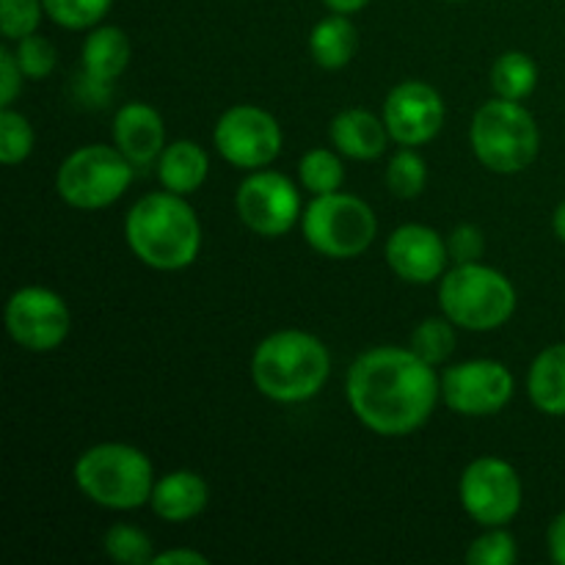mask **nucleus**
I'll use <instances>...</instances> for the list:
<instances>
[{
	"label": "nucleus",
	"instance_id": "obj_15",
	"mask_svg": "<svg viewBox=\"0 0 565 565\" xmlns=\"http://www.w3.org/2000/svg\"><path fill=\"white\" fill-rule=\"evenodd\" d=\"M447 243L430 226L406 224L395 230L386 241V263L412 285H430L439 279L447 265Z\"/></svg>",
	"mask_w": 565,
	"mask_h": 565
},
{
	"label": "nucleus",
	"instance_id": "obj_34",
	"mask_svg": "<svg viewBox=\"0 0 565 565\" xmlns=\"http://www.w3.org/2000/svg\"><path fill=\"white\" fill-rule=\"evenodd\" d=\"M22 75H25V72H22L17 55L11 53L9 47L0 50V105H3V108H9L17 99V94H20Z\"/></svg>",
	"mask_w": 565,
	"mask_h": 565
},
{
	"label": "nucleus",
	"instance_id": "obj_18",
	"mask_svg": "<svg viewBox=\"0 0 565 565\" xmlns=\"http://www.w3.org/2000/svg\"><path fill=\"white\" fill-rule=\"evenodd\" d=\"M331 143L340 149L342 154L353 160H375L384 154L386 141H390V130L381 119H375L370 110L353 108L342 110L334 121H331Z\"/></svg>",
	"mask_w": 565,
	"mask_h": 565
},
{
	"label": "nucleus",
	"instance_id": "obj_25",
	"mask_svg": "<svg viewBox=\"0 0 565 565\" xmlns=\"http://www.w3.org/2000/svg\"><path fill=\"white\" fill-rule=\"evenodd\" d=\"M450 323V318H428L425 323H419L417 331L412 334V351L419 353L434 367L447 362L450 353L456 351V331H452Z\"/></svg>",
	"mask_w": 565,
	"mask_h": 565
},
{
	"label": "nucleus",
	"instance_id": "obj_12",
	"mask_svg": "<svg viewBox=\"0 0 565 565\" xmlns=\"http://www.w3.org/2000/svg\"><path fill=\"white\" fill-rule=\"evenodd\" d=\"M441 397L463 417H489L502 412L513 397V375L494 359H472L441 375Z\"/></svg>",
	"mask_w": 565,
	"mask_h": 565
},
{
	"label": "nucleus",
	"instance_id": "obj_9",
	"mask_svg": "<svg viewBox=\"0 0 565 565\" xmlns=\"http://www.w3.org/2000/svg\"><path fill=\"white\" fill-rule=\"evenodd\" d=\"M461 505L483 527H502L522 508V480L502 458H478L461 475Z\"/></svg>",
	"mask_w": 565,
	"mask_h": 565
},
{
	"label": "nucleus",
	"instance_id": "obj_31",
	"mask_svg": "<svg viewBox=\"0 0 565 565\" xmlns=\"http://www.w3.org/2000/svg\"><path fill=\"white\" fill-rule=\"evenodd\" d=\"M519 561L516 541H513L511 533L494 527L491 533L480 535V539L472 541L467 552L469 565H513Z\"/></svg>",
	"mask_w": 565,
	"mask_h": 565
},
{
	"label": "nucleus",
	"instance_id": "obj_6",
	"mask_svg": "<svg viewBox=\"0 0 565 565\" xmlns=\"http://www.w3.org/2000/svg\"><path fill=\"white\" fill-rule=\"evenodd\" d=\"M541 147L533 114L513 99H491L472 119V149L486 169L519 174L535 160Z\"/></svg>",
	"mask_w": 565,
	"mask_h": 565
},
{
	"label": "nucleus",
	"instance_id": "obj_35",
	"mask_svg": "<svg viewBox=\"0 0 565 565\" xmlns=\"http://www.w3.org/2000/svg\"><path fill=\"white\" fill-rule=\"evenodd\" d=\"M154 565H207L210 557L193 550H171L163 555H154Z\"/></svg>",
	"mask_w": 565,
	"mask_h": 565
},
{
	"label": "nucleus",
	"instance_id": "obj_17",
	"mask_svg": "<svg viewBox=\"0 0 565 565\" xmlns=\"http://www.w3.org/2000/svg\"><path fill=\"white\" fill-rule=\"evenodd\" d=\"M210 489L196 472H188V469H180V472H169L166 478H160L152 489V511L158 513L163 522L180 524L191 522L193 516L207 508Z\"/></svg>",
	"mask_w": 565,
	"mask_h": 565
},
{
	"label": "nucleus",
	"instance_id": "obj_23",
	"mask_svg": "<svg viewBox=\"0 0 565 565\" xmlns=\"http://www.w3.org/2000/svg\"><path fill=\"white\" fill-rule=\"evenodd\" d=\"M535 83H539V66L527 53H519V50L502 53L491 70V86L502 99L519 103L535 92Z\"/></svg>",
	"mask_w": 565,
	"mask_h": 565
},
{
	"label": "nucleus",
	"instance_id": "obj_27",
	"mask_svg": "<svg viewBox=\"0 0 565 565\" xmlns=\"http://www.w3.org/2000/svg\"><path fill=\"white\" fill-rule=\"evenodd\" d=\"M425 182H428V169H425V160L419 158L412 149H403L395 158L390 160V169H386V185L395 193L397 199H414L423 193Z\"/></svg>",
	"mask_w": 565,
	"mask_h": 565
},
{
	"label": "nucleus",
	"instance_id": "obj_7",
	"mask_svg": "<svg viewBox=\"0 0 565 565\" xmlns=\"http://www.w3.org/2000/svg\"><path fill=\"white\" fill-rule=\"evenodd\" d=\"M379 221L367 202L348 193H323L303 210V237L318 254L331 259L359 257L370 248Z\"/></svg>",
	"mask_w": 565,
	"mask_h": 565
},
{
	"label": "nucleus",
	"instance_id": "obj_21",
	"mask_svg": "<svg viewBox=\"0 0 565 565\" xmlns=\"http://www.w3.org/2000/svg\"><path fill=\"white\" fill-rule=\"evenodd\" d=\"M207 152L193 141L169 143L158 160V177L163 188L171 193H180V196L199 191L202 182L207 180Z\"/></svg>",
	"mask_w": 565,
	"mask_h": 565
},
{
	"label": "nucleus",
	"instance_id": "obj_8",
	"mask_svg": "<svg viewBox=\"0 0 565 565\" xmlns=\"http://www.w3.org/2000/svg\"><path fill=\"white\" fill-rule=\"evenodd\" d=\"M132 180V163L121 154L119 147H92L75 149L61 163L55 174V191L66 204L77 210H103L125 196Z\"/></svg>",
	"mask_w": 565,
	"mask_h": 565
},
{
	"label": "nucleus",
	"instance_id": "obj_29",
	"mask_svg": "<svg viewBox=\"0 0 565 565\" xmlns=\"http://www.w3.org/2000/svg\"><path fill=\"white\" fill-rule=\"evenodd\" d=\"M33 152V130L28 119L17 110H0V160L6 166H17Z\"/></svg>",
	"mask_w": 565,
	"mask_h": 565
},
{
	"label": "nucleus",
	"instance_id": "obj_19",
	"mask_svg": "<svg viewBox=\"0 0 565 565\" xmlns=\"http://www.w3.org/2000/svg\"><path fill=\"white\" fill-rule=\"evenodd\" d=\"M130 64V39L121 28L105 25L88 33L83 42V72L86 81L97 83H114L121 72Z\"/></svg>",
	"mask_w": 565,
	"mask_h": 565
},
{
	"label": "nucleus",
	"instance_id": "obj_2",
	"mask_svg": "<svg viewBox=\"0 0 565 565\" xmlns=\"http://www.w3.org/2000/svg\"><path fill=\"white\" fill-rule=\"evenodd\" d=\"M127 246L154 270L188 268L202 248V226L180 193H147L125 221Z\"/></svg>",
	"mask_w": 565,
	"mask_h": 565
},
{
	"label": "nucleus",
	"instance_id": "obj_30",
	"mask_svg": "<svg viewBox=\"0 0 565 565\" xmlns=\"http://www.w3.org/2000/svg\"><path fill=\"white\" fill-rule=\"evenodd\" d=\"M42 0H0V31L11 42L36 33L42 20Z\"/></svg>",
	"mask_w": 565,
	"mask_h": 565
},
{
	"label": "nucleus",
	"instance_id": "obj_4",
	"mask_svg": "<svg viewBox=\"0 0 565 565\" xmlns=\"http://www.w3.org/2000/svg\"><path fill=\"white\" fill-rule=\"evenodd\" d=\"M75 483L83 494L108 511H136L152 500V461L130 445H97L75 463Z\"/></svg>",
	"mask_w": 565,
	"mask_h": 565
},
{
	"label": "nucleus",
	"instance_id": "obj_24",
	"mask_svg": "<svg viewBox=\"0 0 565 565\" xmlns=\"http://www.w3.org/2000/svg\"><path fill=\"white\" fill-rule=\"evenodd\" d=\"M298 174H301L303 188L312 191L315 196L340 191L342 180H345V169H342L340 158L329 149H312V152L303 154Z\"/></svg>",
	"mask_w": 565,
	"mask_h": 565
},
{
	"label": "nucleus",
	"instance_id": "obj_10",
	"mask_svg": "<svg viewBox=\"0 0 565 565\" xmlns=\"http://www.w3.org/2000/svg\"><path fill=\"white\" fill-rule=\"evenodd\" d=\"M215 149L237 169H263L281 149V127L257 105H235L218 119L213 132Z\"/></svg>",
	"mask_w": 565,
	"mask_h": 565
},
{
	"label": "nucleus",
	"instance_id": "obj_28",
	"mask_svg": "<svg viewBox=\"0 0 565 565\" xmlns=\"http://www.w3.org/2000/svg\"><path fill=\"white\" fill-rule=\"evenodd\" d=\"M42 3L50 20L70 31L97 25L110 9V0H42Z\"/></svg>",
	"mask_w": 565,
	"mask_h": 565
},
{
	"label": "nucleus",
	"instance_id": "obj_32",
	"mask_svg": "<svg viewBox=\"0 0 565 565\" xmlns=\"http://www.w3.org/2000/svg\"><path fill=\"white\" fill-rule=\"evenodd\" d=\"M14 55L17 61H20L25 77H31V81L47 77L50 72L55 70V61H58V53H55L53 44H50L44 36H36V33L20 39V42H17Z\"/></svg>",
	"mask_w": 565,
	"mask_h": 565
},
{
	"label": "nucleus",
	"instance_id": "obj_38",
	"mask_svg": "<svg viewBox=\"0 0 565 565\" xmlns=\"http://www.w3.org/2000/svg\"><path fill=\"white\" fill-rule=\"evenodd\" d=\"M555 235L565 243V202L555 210Z\"/></svg>",
	"mask_w": 565,
	"mask_h": 565
},
{
	"label": "nucleus",
	"instance_id": "obj_16",
	"mask_svg": "<svg viewBox=\"0 0 565 565\" xmlns=\"http://www.w3.org/2000/svg\"><path fill=\"white\" fill-rule=\"evenodd\" d=\"M114 141L132 166H147L166 149V127L147 103H127L114 119Z\"/></svg>",
	"mask_w": 565,
	"mask_h": 565
},
{
	"label": "nucleus",
	"instance_id": "obj_22",
	"mask_svg": "<svg viewBox=\"0 0 565 565\" xmlns=\"http://www.w3.org/2000/svg\"><path fill=\"white\" fill-rule=\"evenodd\" d=\"M309 50L323 70H342L356 53V28L345 20V14L326 17L309 36Z\"/></svg>",
	"mask_w": 565,
	"mask_h": 565
},
{
	"label": "nucleus",
	"instance_id": "obj_37",
	"mask_svg": "<svg viewBox=\"0 0 565 565\" xmlns=\"http://www.w3.org/2000/svg\"><path fill=\"white\" fill-rule=\"evenodd\" d=\"M326 6H329L334 14H353V11L364 9V6L370 3V0H323Z\"/></svg>",
	"mask_w": 565,
	"mask_h": 565
},
{
	"label": "nucleus",
	"instance_id": "obj_1",
	"mask_svg": "<svg viewBox=\"0 0 565 565\" xmlns=\"http://www.w3.org/2000/svg\"><path fill=\"white\" fill-rule=\"evenodd\" d=\"M348 403L353 414L381 436H408L428 423L441 384L434 364L412 348H375L348 370Z\"/></svg>",
	"mask_w": 565,
	"mask_h": 565
},
{
	"label": "nucleus",
	"instance_id": "obj_36",
	"mask_svg": "<svg viewBox=\"0 0 565 565\" xmlns=\"http://www.w3.org/2000/svg\"><path fill=\"white\" fill-rule=\"evenodd\" d=\"M546 539H550L552 561L565 565V511L555 519V522H552L550 535H546Z\"/></svg>",
	"mask_w": 565,
	"mask_h": 565
},
{
	"label": "nucleus",
	"instance_id": "obj_13",
	"mask_svg": "<svg viewBox=\"0 0 565 565\" xmlns=\"http://www.w3.org/2000/svg\"><path fill=\"white\" fill-rule=\"evenodd\" d=\"M235 207L248 230L265 237H279L292 230L301 215V196L285 174L257 171L241 182Z\"/></svg>",
	"mask_w": 565,
	"mask_h": 565
},
{
	"label": "nucleus",
	"instance_id": "obj_3",
	"mask_svg": "<svg viewBox=\"0 0 565 565\" xmlns=\"http://www.w3.org/2000/svg\"><path fill=\"white\" fill-rule=\"evenodd\" d=\"M331 356L307 331H276L265 337L252 359L254 386L276 403H303L323 390Z\"/></svg>",
	"mask_w": 565,
	"mask_h": 565
},
{
	"label": "nucleus",
	"instance_id": "obj_20",
	"mask_svg": "<svg viewBox=\"0 0 565 565\" xmlns=\"http://www.w3.org/2000/svg\"><path fill=\"white\" fill-rule=\"evenodd\" d=\"M530 401L550 417H565V342L539 353L527 375Z\"/></svg>",
	"mask_w": 565,
	"mask_h": 565
},
{
	"label": "nucleus",
	"instance_id": "obj_5",
	"mask_svg": "<svg viewBox=\"0 0 565 565\" xmlns=\"http://www.w3.org/2000/svg\"><path fill=\"white\" fill-rule=\"evenodd\" d=\"M439 303L445 318L461 329L494 331L511 320L516 309V290L497 268L461 263L441 279Z\"/></svg>",
	"mask_w": 565,
	"mask_h": 565
},
{
	"label": "nucleus",
	"instance_id": "obj_11",
	"mask_svg": "<svg viewBox=\"0 0 565 565\" xmlns=\"http://www.w3.org/2000/svg\"><path fill=\"white\" fill-rule=\"evenodd\" d=\"M70 309L47 287H22L6 303V329L25 351H55L70 334Z\"/></svg>",
	"mask_w": 565,
	"mask_h": 565
},
{
	"label": "nucleus",
	"instance_id": "obj_14",
	"mask_svg": "<svg viewBox=\"0 0 565 565\" xmlns=\"http://www.w3.org/2000/svg\"><path fill=\"white\" fill-rule=\"evenodd\" d=\"M384 125L397 143L419 147L439 136L445 125V103L428 83L406 81L392 88L386 97Z\"/></svg>",
	"mask_w": 565,
	"mask_h": 565
},
{
	"label": "nucleus",
	"instance_id": "obj_33",
	"mask_svg": "<svg viewBox=\"0 0 565 565\" xmlns=\"http://www.w3.org/2000/svg\"><path fill=\"white\" fill-rule=\"evenodd\" d=\"M483 235H480L478 226L472 224H461L452 230L450 241H447V252L450 257L456 259L458 265L461 263H478V257L483 254Z\"/></svg>",
	"mask_w": 565,
	"mask_h": 565
},
{
	"label": "nucleus",
	"instance_id": "obj_26",
	"mask_svg": "<svg viewBox=\"0 0 565 565\" xmlns=\"http://www.w3.org/2000/svg\"><path fill=\"white\" fill-rule=\"evenodd\" d=\"M105 552L114 557L116 563L125 565H143L152 563V541L143 530L132 527V524H114V527L105 533Z\"/></svg>",
	"mask_w": 565,
	"mask_h": 565
}]
</instances>
